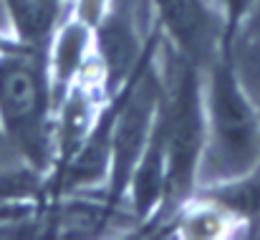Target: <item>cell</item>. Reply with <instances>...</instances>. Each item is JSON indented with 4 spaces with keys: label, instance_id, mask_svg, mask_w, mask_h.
Masks as SVG:
<instances>
[{
    "label": "cell",
    "instance_id": "cell-3",
    "mask_svg": "<svg viewBox=\"0 0 260 240\" xmlns=\"http://www.w3.org/2000/svg\"><path fill=\"white\" fill-rule=\"evenodd\" d=\"M167 46L200 69L230 41L228 20L217 0H149Z\"/></svg>",
    "mask_w": 260,
    "mask_h": 240
},
{
    "label": "cell",
    "instance_id": "cell-1",
    "mask_svg": "<svg viewBox=\"0 0 260 240\" xmlns=\"http://www.w3.org/2000/svg\"><path fill=\"white\" fill-rule=\"evenodd\" d=\"M260 167V111L240 79L230 41L202 66V149L200 187H228Z\"/></svg>",
    "mask_w": 260,
    "mask_h": 240
},
{
    "label": "cell",
    "instance_id": "cell-5",
    "mask_svg": "<svg viewBox=\"0 0 260 240\" xmlns=\"http://www.w3.org/2000/svg\"><path fill=\"white\" fill-rule=\"evenodd\" d=\"M38 190V172L30 167L15 169V172H3L0 174V202H13V200H25Z\"/></svg>",
    "mask_w": 260,
    "mask_h": 240
},
{
    "label": "cell",
    "instance_id": "cell-7",
    "mask_svg": "<svg viewBox=\"0 0 260 240\" xmlns=\"http://www.w3.org/2000/svg\"><path fill=\"white\" fill-rule=\"evenodd\" d=\"M18 41L15 38H5L3 33H0V51H5V48H10V46H15Z\"/></svg>",
    "mask_w": 260,
    "mask_h": 240
},
{
    "label": "cell",
    "instance_id": "cell-6",
    "mask_svg": "<svg viewBox=\"0 0 260 240\" xmlns=\"http://www.w3.org/2000/svg\"><path fill=\"white\" fill-rule=\"evenodd\" d=\"M23 167H28V162L23 160V155L18 152V147L8 137V132L0 127V174L15 172V169H23Z\"/></svg>",
    "mask_w": 260,
    "mask_h": 240
},
{
    "label": "cell",
    "instance_id": "cell-4",
    "mask_svg": "<svg viewBox=\"0 0 260 240\" xmlns=\"http://www.w3.org/2000/svg\"><path fill=\"white\" fill-rule=\"evenodd\" d=\"M5 20L13 25L15 41L23 46L43 48L56 33L63 0H0Z\"/></svg>",
    "mask_w": 260,
    "mask_h": 240
},
{
    "label": "cell",
    "instance_id": "cell-2",
    "mask_svg": "<svg viewBox=\"0 0 260 240\" xmlns=\"http://www.w3.org/2000/svg\"><path fill=\"white\" fill-rule=\"evenodd\" d=\"M51 106L53 86L46 51L23 43L0 51V127L36 172H43L56 155Z\"/></svg>",
    "mask_w": 260,
    "mask_h": 240
}]
</instances>
